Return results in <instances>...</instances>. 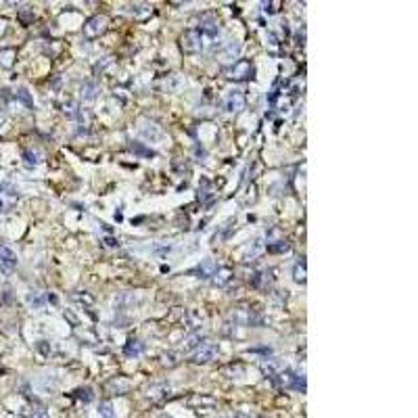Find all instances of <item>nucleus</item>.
I'll return each instance as SVG.
<instances>
[{
  "label": "nucleus",
  "instance_id": "nucleus-1",
  "mask_svg": "<svg viewBox=\"0 0 418 418\" xmlns=\"http://www.w3.org/2000/svg\"><path fill=\"white\" fill-rule=\"evenodd\" d=\"M180 46L184 52H199L203 48V36L197 29H186L180 38Z\"/></svg>",
  "mask_w": 418,
  "mask_h": 418
},
{
  "label": "nucleus",
  "instance_id": "nucleus-2",
  "mask_svg": "<svg viewBox=\"0 0 418 418\" xmlns=\"http://www.w3.org/2000/svg\"><path fill=\"white\" fill-rule=\"evenodd\" d=\"M107 17L104 15H94L92 19L86 21L84 25V36L86 38H98L100 33H104V29H107Z\"/></svg>",
  "mask_w": 418,
  "mask_h": 418
},
{
  "label": "nucleus",
  "instance_id": "nucleus-3",
  "mask_svg": "<svg viewBox=\"0 0 418 418\" xmlns=\"http://www.w3.org/2000/svg\"><path fill=\"white\" fill-rule=\"evenodd\" d=\"M226 76H228L230 80H249L253 76V65H251V61L240 59L232 67L226 69Z\"/></svg>",
  "mask_w": 418,
  "mask_h": 418
},
{
  "label": "nucleus",
  "instance_id": "nucleus-4",
  "mask_svg": "<svg viewBox=\"0 0 418 418\" xmlns=\"http://www.w3.org/2000/svg\"><path fill=\"white\" fill-rule=\"evenodd\" d=\"M218 345H214V343H205V345H201L199 350L193 354V360L197 362V364H205V362H212V360H216V356H218Z\"/></svg>",
  "mask_w": 418,
  "mask_h": 418
},
{
  "label": "nucleus",
  "instance_id": "nucleus-5",
  "mask_svg": "<svg viewBox=\"0 0 418 418\" xmlns=\"http://www.w3.org/2000/svg\"><path fill=\"white\" fill-rule=\"evenodd\" d=\"M216 399L212 395H201V393H195V395H190L188 397V406L190 408H195V410H212L216 408Z\"/></svg>",
  "mask_w": 418,
  "mask_h": 418
},
{
  "label": "nucleus",
  "instance_id": "nucleus-6",
  "mask_svg": "<svg viewBox=\"0 0 418 418\" xmlns=\"http://www.w3.org/2000/svg\"><path fill=\"white\" fill-rule=\"evenodd\" d=\"M0 268H3L5 272H11V270L17 268V255L7 245H0Z\"/></svg>",
  "mask_w": 418,
  "mask_h": 418
},
{
  "label": "nucleus",
  "instance_id": "nucleus-7",
  "mask_svg": "<svg viewBox=\"0 0 418 418\" xmlns=\"http://www.w3.org/2000/svg\"><path fill=\"white\" fill-rule=\"evenodd\" d=\"M242 107H245V92L242 90H232L226 98V111L230 113H238Z\"/></svg>",
  "mask_w": 418,
  "mask_h": 418
},
{
  "label": "nucleus",
  "instance_id": "nucleus-8",
  "mask_svg": "<svg viewBox=\"0 0 418 418\" xmlns=\"http://www.w3.org/2000/svg\"><path fill=\"white\" fill-rule=\"evenodd\" d=\"M201 36H207V38H216L218 33H220V25H218V21L214 19V17H205V19L201 21V25H199V29H197Z\"/></svg>",
  "mask_w": 418,
  "mask_h": 418
},
{
  "label": "nucleus",
  "instance_id": "nucleus-9",
  "mask_svg": "<svg viewBox=\"0 0 418 418\" xmlns=\"http://www.w3.org/2000/svg\"><path fill=\"white\" fill-rule=\"evenodd\" d=\"M130 387H132V382L124 376H117V378L107 382V391H111V393H126Z\"/></svg>",
  "mask_w": 418,
  "mask_h": 418
},
{
  "label": "nucleus",
  "instance_id": "nucleus-10",
  "mask_svg": "<svg viewBox=\"0 0 418 418\" xmlns=\"http://www.w3.org/2000/svg\"><path fill=\"white\" fill-rule=\"evenodd\" d=\"M15 59H17V50L15 48H0V67H5V69L13 67Z\"/></svg>",
  "mask_w": 418,
  "mask_h": 418
},
{
  "label": "nucleus",
  "instance_id": "nucleus-11",
  "mask_svg": "<svg viewBox=\"0 0 418 418\" xmlns=\"http://www.w3.org/2000/svg\"><path fill=\"white\" fill-rule=\"evenodd\" d=\"M141 134H143L145 138H149V141L163 138V132L159 130V126H155V124H145V126H141Z\"/></svg>",
  "mask_w": 418,
  "mask_h": 418
},
{
  "label": "nucleus",
  "instance_id": "nucleus-12",
  "mask_svg": "<svg viewBox=\"0 0 418 418\" xmlns=\"http://www.w3.org/2000/svg\"><path fill=\"white\" fill-rule=\"evenodd\" d=\"M216 270H218L216 261H214V259H205L195 272L201 274V278H209V276H214V274H216Z\"/></svg>",
  "mask_w": 418,
  "mask_h": 418
},
{
  "label": "nucleus",
  "instance_id": "nucleus-13",
  "mask_svg": "<svg viewBox=\"0 0 418 418\" xmlns=\"http://www.w3.org/2000/svg\"><path fill=\"white\" fill-rule=\"evenodd\" d=\"M143 350H145V345H143L141 341H128L124 354H126L128 358H138V356L143 354Z\"/></svg>",
  "mask_w": 418,
  "mask_h": 418
},
{
  "label": "nucleus",
  "instance_id": "nucleus-14",
  "mask_svg": "<svg viewBox=\"0 0 418 418\" xmlns=\"http://www.w3.org/2000/svg\"><path fill=\"white\" fill-rule=\"evenodd\" d=\"M96 94H98V86H96V84H92V82L84 84V88H82V96H84V100H94Z\"/></svg>",
  "mask_w": 418,
  "mask_h": 418
},
{
  "label": "nucleus",
  "instance_id": "nucleus-15",
  "mask_svg": "<svg viewBox=\"0 0 418 418\" xmlns=\"http://www.w3.org/2000/svg\"><path fill=\"white\" fill-rule=\"evenodd\" d=\"M23 163H25L27 167H36V165L40 163V155L33 153V151H25V153H23Z\"/></svg>",
  "mask_w": 418,
  "mask_h": 418
},
{
  "label": "nucleus",
  "instance_id": "nucleus-16",
  "mask_svg": "<svg viewBox=\"0 0 418 418\" xmlns=\"http://www.w3.org/2000/svg\"><path fill=\"white\" fill-rule=\"evenodd\" d=\"M238 55H240V44H238V42H228V44H226L224 57H228V59H236Z\"/></svg>",
  "mask_w": 418,
  "mask_h": 418
},
{
  "label": "nucleus",
  "instance_id": "nucleus-17",
  "mask_svg": "<svg viewBox=\"0 0 418 418\" xmlns=\"http://www.w3.org/2000/svg\"><path fill=\"white\" fill-rule=\"evenodd\" d=\"M293 278H295V281H297V283H305V264H303V261H299V264H295Z\"/></svg>",
  "mask_w": 418,
  "mask_h": 418
},
{
  "label": "nucleus",
  "instance_id": "nucleus-18",
  "mask_svg": "<svg viewBox=\"0 0 418 418\" xmlns=\"http://www.w3.org/2000/svg\"><path fill=\"white\" fill-rule=\"evenodd\" d=\"M268 251H272V253H283V251H289V242H287V240H276V242H270V245H268Z\"/></svg>",
  "mask_w": 418,
  "mask_h": 418
},
{
  "label": "nucleus",
  "instance_id": "nucleus-19",
  "mask_svg": "<svg viewBox=\"0 0 418 418\" xmlns=\"http://www.w3.org/2000/svg\"><path fill=\"white\" fill-rule=\"evenodd\" d=\"M130 149H132L134 153H138V155H143V157H155V151L145 149L141 143H130Z\"/></svg>",
  "mask_w": 418,
  "mask_h": 418
},
{
  "label": "nucleus",
  "instance_id": "nucleus-20",
  "mask_svg": "<svg viewBox=\"0 0 418 418\" xmlns=\"http://www.w3.org/2000/svg\"><path fill=\"white\" fill-rule=\"evenodd\" d=\"M15 98H19L23 104H27V107H31V96H29V92L25 90V88H19L15 92Z\"/></svg>",
  "mask_w": 418,
  "mask_h": 418
},
{
  "label": "nucleus",
  "instance_id": "nucleus-21",
  "mask_svg": "<svg viewBox=\"0 0 418 418\" xmlns=\"http://www.w3.org/2000/svg\"><path fill=\"white\" fill-rule=\"evenodd\" d=\"M100 418H113V408H111V404H102V406H100Z\"/></svg>",
  "mask_w": 418,
  "mask_h": 418
},
{
  "label": "nucleus",
  "instance_id": "nucleus-22",
  "mask_svg": "<svg viewBox=\"0 0 418 418\" xmlns=\"http://www.w3.org/2000/svg\"><path fill=\"white\" fill-rule=\"evenodd\" d=\"M278 7H281V3H264V11L270 13V15L278 13Z\"/></svg>",
  "mask_w": 418,
  "mask_h": 418
},
{
  "label": "nucleus",
  "instance_id": "nucleus-23",
  "mask_svg": "<svg viewBox=\"0 0 418 418\" xmlns=\"http://www.w3.org/2000/svg\"><path fill=\"white\" fill-rule=\"evenodd\" d=\"M78 397L84 399V402H90V399H92V391H90V389H80V391H78Z\"/></svg>",
  "mask_w": 418,
  "mask_h": 418
},
{
  "label": "nucleus",
  "instance_id": "nucleus-24",
  "mask_svg": "<svg viewBox=\"0 0 418 418\" xmlns=\"http://www.w3.org/2000/svg\"><path fill=\"white\" fill-rule=\"evenodd\" d=\"M149 5H132V13H149Z\"/></svg>",
  "mask_w": 418,
  "mask_h": 418
},
{
  "label": "nucleus",
  "instance_id": "nucleus-25",
  "mask_svg": "<svg viewBox=\"0 0 418 418\" xmlns=\"http://www.w3.org/2000/svg\"><path fill=\"white\" fill-rule=\"evenodd\" d=\"M29 303H31L33 307H42L44 299H42V297H29Z\"/></svg>",
  "mask_w": 418,
  "mask_h": 418
},
{
  "label": "nucleus",
  "instance_id": "nucleus-26",
  "mask_svg": "<svg viewBox=\"0 0 418 418\" xmlns=\"http://www.w3.org/2000/svg\"><path fill=\"white\" fill-rule=\"evenodd\" d=\"M0 126H3V115H0Z\"/></svg>",
  "mask_w": 418,
  "mask_h": 418
},
{
  "label": "nucleus",
  "instance_id": "nucleus-27",
  "mask_svg": "<svg viewBox=\"0 0 418 418\" xmlns=\"http://www.w3.org/2000/svg\"><path fill=\"white\" fill-rule=\"evenodd\" d=\"M38 418H46V416H38Z\"/></svg>",
  "mask_w": 418,
  "mask_h": 418
}]
</instances>
